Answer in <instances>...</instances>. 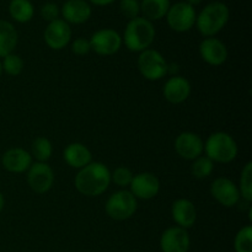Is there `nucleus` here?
Returning <instances> with one entry per match:
<instances>
[{"label":"nucleus","instance_id":"nucleus-4","mask_svg":"<svg viewBox=\"0 0 252 252\" xmlns=\"http://www.w3.org/2000/svg\"><path fill=\"white\" fill-rule=\"evenodd\" d=\"M206 157L213 162L228 164L238 157V144L229 133L216 132L208 137L204 143Z\"/></svg>","mask_w":252,"mask_h":252},{"label":"nucleus","instance_id":"nucleus-33","mask_svg":"<svg viewBox=\"0 0 252 252\" xmlns=\"http://www.w3.org/2000/svg\"><path fill=\"white\" fill-rule=\"evenodd\" d=\"M91 2H94L95 5H100V6H103V5H108L113 1V0H90Z\"/></svg>","mask_w":252,"mask_h":252},{"label":"nucleus","instance_id":"nucleus-36","mask_svg":"<svg viewBox=\"0 0 252 252\" xmlns=\"http://www.w3.org/2000/svg\"><path fill=\"white\" fill-rule=\"evenodd\" d=\"M1 74H2V68H1V62H0V78H1Z\"/></svg>","mask_w":252,"mask_h":252},{"label":"nucleus","instance_id":"nucleus-6","mask_svg":"<svg viewBox=\"0 0 252 252\" xmlns=\"http://www.w3.org/2000/svg\"><path fill=\"white\" fill-rule=\"evenodd\" d=\"M138 69L144 79L149 81H158L167 74L169 64L160 52L148 48L140 52L138 57Z\"/></svg>","mask_w":252,"mask_h":252},{"label":"nucleus","instance_id":"nucleus-18","mask_svg":"<svg viewBox=\"0 0 252 252\" xmlns=\"http://www.w3.org/2000/svg\"><path fill=\"white\" fill-rule=\"evenodd\" d=\"M171 216L177 226L189 229L197 220V209L189 199L179 198L172 203Z\"/></svg>","mask_w":252,"mask_h":252},{"label":"nucleus","instance_id":"nucleus-23","mask_svg":"<svg viewBox=\"0 0 252 252\" xmlns=\"http://www.w3.org/2000/svg\"><path fill=\"white\" fill-rule=\"evenodd\" d=\"M9 12L12 19L17 22H29L33 17L34 7L30 0H11Z\"/></svg>","mask_w":252,"mask_h":252},{"label":"nucleus","instance_id":"nucleus-31","mask_svg":"<svg viewBox=\"0 0 252 252\" xmlns=\"http://www.w3.org/2000/svg\"><path fill=\"white\" fill-rule=\"evenodd\" d=\"M91 51L90 47V41L84 37H78L76 39H74L73 43H71V52L76 56H85L89 52Z\"/></svg>","mask_w":252,"mask_h":252},{"label":"nucleus","instance_id":"nucleus-5","mask_svg":"<svg viewBox=\"0 0 252 252\" xmlns=\"http://www.w3.org/2000/svg\"><path fill=\"white\" fill-rule=\"evenodd\" d=\"M137 198L127 189H121L108 197L105 211L113 220H127L137 212Z\"/></svg>","mask_w":252,"mask_h":252},{"label":"nucleus","instance_id":"nucleus-7","mask_svg":"<svg viewBox=\"0 0 252 252\" xmlns=\"http://www.w3.org/2000/svg\"><path fill=\"white\" fill-rule=\"evenodd\" d=\"M169 26L176 32H186L196 24V10L186 1H179L170 5L166 14Z\"/></svg>","mask_w":252,"mask_h":252},{"label":"nucleus","instance_id":"nucleus-17","mask_svg":"<svg viewBox=\"0 0 252 252\" xmlns=\"http://www.w3.org/2000/svg\"><path fill=\"white\" fill-rule=\"evenodd\" d=\"M191 84L186 78L180 75H174L165 83L162 94L164 97L169 101L170 103L179 105V103L185 102L191 95Z\"/></svg>","mask_w":252,"mask_h":252},{"label":"nucleus","instance_id":"nucleus-11","mask_svg":"<svg viewBox=\"0 0 252 252\" xmlns=\"http://www.w3.org/2000/svg\"><path fill=\"white\" fill-rule=\"evenodd\" d=\"M44 42L53 51L65 48L71 39L70 25L63 19L51 21L44 30Z\"/></svg>","mask_w":252,"mask_h":252},{"label":"nucleus","instance_id":"nucleus-8","mask_svg":"<svg viewBox=\"0 0 252 252\" xmlns=\"http://www.w3.org/2000/svg\"><path fill=\"white\" fill-rule=\"evenodd\" d=\"M91 51L98 56H112L117 53L122 47V37L112 29H101L91 36Z\"/></svg>","mask_w":252,"mask_h":252},{"label":"nucleus","instance_id":"nucleus-27","mask_svg":"<svg viewBox=\"0 0 252 252\" xmlns=\"http://www.w3.org/2000/svg\"><path fill=\"white\" fill-rule=\"evenodd\" d=\"M239 191L240 196L245 201H252V162L249 161L244 166L243 171L240 175V184H239Z\"/></svg>","mask_w":252,"mask_h":252},{"label":"nucleus","instance_id":"nucleus-13","mask_svg":"<svg viewBox=\"0 0 252 252\" xmlns=\"http://www.w3.org/2000/svg\"><path fill=\"white\" fill-rule=\"evenodd\" d=\"M175 150L185 160L197 159L204 152V142L193 132H182L175 139Z\"/></svg>","mask_w":252,"mask_h":252},{"label":"nucleus","instance_id":"nucleus-10","mask_svg":"<svg viewBox=\"0 0 252 252\" xmlns=\"http://www.w3.org/2000/svg\"><path fill=\"white\" fill-rule=\"evenodd\" d=\"M211 194L219 204L226 208L236 206L240 201L238 185L228 177H218L211 185Z\"/></svg>","mask_w":252,"mask_h":252},{"label":"nucleus","instance_id":"nucleus-28","mask_svg":"<svg viewBox=\"0 0 252 252\" xmlns=\"http://www.w3.org/2000/svg\"><path fill=\"white\" fill-rule=\"evenodd\" d=\"M235 252H252V226L246 225L238 231L234 239Z\"/></svg>","mask_w":252,"mask_h":252},{"label":"nucleus","instance_id":"nucleus-30","mask_svg":"<svg viewBox=\"0 0 252 252\" xmlns=\"http://www.w3.org/2000/svg\"><path fill=\"white\" fill-rule=\"evenodd\" d=\"M120 9L126 17L135 19L140 12V2L138 0H121Z\"/></svg>","mask_w":252,"mask_h":252},{"label":"nucleus","instance_id":"nucleus-2","mask_svg":"<svg viewBox=\"0 0 252 252\" xmlns=\"http://www.w3.org/2000/svg\"><path fill=\"white\" fill-rule=\"evenodd\" d=\"M155 38V27L152 21L138 16L129 20L122 42L130 52H143L149 48Z\"/></svg>","mask_w":252,"mask_h":252},{"label":"nucleus","instance_id":"nucleus-29","mask_svg":"<svg viewBox=\"0 0 252 252\" xmlns=\"http://www.w3.org/2000/svg\"><path fill=\"white\" fill-rule=\"evenodd\" d=\"M133 176H134V174L129 167L118 166L117 169H115V171L111 172V182L117 185L121 189H125V187H129Z\"/></svg>","mask_w":252,"mask_h":252},{"label":"nucleus","instance_id":"nucleus-14","mask_svg":"<svg viewBox=\"0 0 252 252\" xmlns=\"http://www.w3.org/2000/svg\"><path fill=\"white\" fill-rule=\"evenodd\" d=\"M191 239L186 229L180 226L167 228L160 238V249L162 252H189Z\"/></svg>","mask_w":252,"mask_h":252},{"label":"nucleus","instance_id":"nucleus-1","mask_svg":"<svg viewBox=\"0 0 252 252\" xmlns=\"http://www.w3.org/2000/svg\"><path fill=\"white\" fill-rule=\"evenodd\" d=\"M75 189L86 197H98L107 191L111 184V171L103 162L91 161L76 174Z\"/></svg>","mask_w":252,"mask_h":252},{"label":"nucleus","instance_id":"nucleus-34","mask_svg":"<svg viewBox=\"0 0 252 252\" xmlns=\"http://www.w3.org/2000/svg\"><path fill=\"white\" fill-rule=\"evenodd\" d=\"M4 206H5V198H4V194L0 192V213H1V211L4 209Z\"/></svg>","mask_w":252,"mask_h":252},{"label":"nucleus","instance_id":"nucleus-24","mask_svg":"<svg viewBox=\"0 0 252 252\" xmlns=\"http://www.w3.org/2000/svg\"><path fill=\"white\" fill-rule=\"evenodd\" d=\"M53 154V145L51 140L46 137H38L32 142L31 157L37 160V162H47Z\"/></svg>","mask_w":252,"mask_h":252},{"label":"nucleus","instance_id":"nucleus-32","mask_svg":"<svg viewBox=\"0 0 252 252\" xmlns=\"http://www.w3.org/2000/svg\"><path fill=\"white\" fill-rule=\"evenodd\" d=\"M59 14H61L59 7L54 2H47L41 7V16L46 21H54V20L58 19Z\"/></svg>","mask_w":252,"mask_h":252},{"label":"nucleus","instance_id":"nucleus-25","mask_svg":"<svg viewBox=\"0 0 252 252\" xmlns=\"http://www.w3.org/2000/svg\"><path fill=\"white\" fill-rule=\"evenodd\" d=\"M2 71L10 76H17L22 73L25 68V62L19 54L10 53L2 58L1 62Z\"/></svg>","mask_w":252,"mask_h":252},{"label":"nucleus","instance_id":"nucleus-22","mask_svg":"<svg viewBox=\"0 0 252 252\" xmlns=\"http://www.w3.org/2000/svg\"><path fill=\"white\" fill-rule=\"evenodd\" d=\"M170 7V0H142L140 12L149 21H155L166 16Z\"/></svg>","mask_w":252,"mask_h":252},{"label":"nucleus","instance_id":"nucleus-16","mask_svg":"<svg viewBox=\"0 0 252 252\" xmlns=\"http://www.w3.org/2000/svg\"><path fill=\"white\" fill-rule=\"evenodd\" d=\"M1 165L6 171L12 174L26 172L32 165V157L22 148H10L2 154Z\"/></svg>","mask_w":252,"mask_h":252},{"label":"nucleus","instance_id":"nucleus-12","mask_svg":"<svg viewBox=\"0 0 252 252\" xmlns=\"http://www.w3.org/2000/svg\"><path fill=\"white\" fill-rule=\"evenodd\" d=\"M160 191V181L152 172H140L133 176L129 185V192L137 199L154 198Z\"/></svg>","mask_w":252,"mask_h":252},{"label":"nucleus","instance_id":"nucleus-9","mask_svg":"<svg viewBox=\"0 0 252 252\" xmlns=\"http://www.w3.org/2000/svg\"><path fill=\"white\" fill-rule=\"evenodd\" d=\"M27 184L36 193H47L54 184L53 169L47 162H34L27 170Z\"/></svg>","mask_w":252,"mask_h":252},{"label":"nucleus","instance_id":"nucleus-35","mask_svg":"<svg viewBox=\"0 0 252 252\" xmlns=\"http://www.w3.org/2000/svg\"><path fill=\"white\" fill-rule=\"evenodd\" d=\"M187 4L192 5V6H194V5H199L202 2V0H186Z\"/></svg>","mask_w":252,"mask_h":252},{"label":"nucleus","instance_id":"nucleus-20","mask_svg":"<svg viewBox=\"0 0 252 252\" xmlns=\"http://www.w3.org/2000/svg\"><path fill=\"white\" fill-rule=\"evenodd\" d=\"M63 158L69 166L80 170L90 164L93 160V154L83 143H70L64 149Z\"/></svg>","mask_w":252,"mask_h":252},{"label":"nucleus","instance_id":"nucleus-19","mask_svg":"<svg viewBox=\"0 0 252 252\" xmlns=\"http://www.w3.org/2000/svg\"><path fill=\"white\" fill-rule=\"evenodd\" d=\"M64 21L68 24H84L91 16V6L85 0H66L61 10Z\"/></svg>","mask_w":252,"mask_h":252},{"label":"nucleus","instance_id":"nucleus-3","mask_svg":"<svg viewBox=\"0 0 252 252\" xmlns=\"http://www.w3.org/2000/svg\"><path fill=\"white\" fill-rule=\"evenodd\" d=\"M229 7L221 1H213L203 7L198 16H196V25L198 31L204 37H214L224 29L229 20Z\"/></svg>","mask_w":252,"mask_h":252},{"label":"nucleus","instance_id":"nucleus-21","mask_svg":"<svg viewBox=\"0 0 252 252\" xmlns=\"http://www.w3.org/2000/svg\"><path fill=\"white\" fill-rule=\"evenodd\" d=\"M19 34L11 22L0 20V58L12 53L16 48Z\"/></svg>","mask_w":252,"mask_h":252},{"label":"nucleus","instance_id":"nucleus-26","mask_svg":"<svg viewBox=\"0 0 252 252\" xmlns=\"http://www.w3.org/2000/svg\"><path fill=\"white\" fill-rule=\"evenodd\" d=\"M214 170V162L209 159L206 155H201L197 159L193 160L192 164L191 172L196 179H206V177L211 176V174Z\"/></svg>","mask_w":252,"mask_h":252},{"label":"nucleus","instance_id":"nucleus-15","mask_svg":"<svg viewBox=\"0 0 252 252\" xmlns=\"http://www.w3.org/2000/svg\"><path fill=\"white\" fill-rule=\"evenodd\" d=\"M198 49L201 58L209 65L219 66L228 59V48L216 37H206L201 42Z\"/></svg>","mask_w":252,"mask_h":252}]
</instances>
